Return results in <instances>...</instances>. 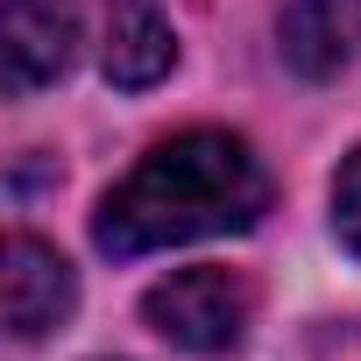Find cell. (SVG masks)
<instances>
[{
    "instance_id": "obj_1",
    "label": "cell",
    "mask_w": 361,
    "mask_h": 361,
    "mask_svg": "<svg viewBox=\"0 0 361 361\" xmlns=\"http://www.w3.org/2000/svg\"><path fill=\"white\" fill-rule=\"evenodd\" d=\"M269 213V170L227 128H185L156 142L92 213V241L114 262L185 248L213 234H248Z\"/></svg>"
},
{
    "instance_id": "obj_2",
    "label": "cell",
    "mask_w": 361,
    "mask_h": 361,
    "mask_svg": "<svg viewBox=\"0 0 361 361\" xmlns=\"http://www.w3.org/2000/svg\"><path fill=\"white\" fill-rule=\"evenodd\" d=\"M142 319L185 354H227V347H241V333L255 319V283L241 269H220V262L177 269V276L149 283Z\"/></svg>"
},
{
    "instance_id": "obj_3",
    "label": "cell",
    "mask_w": 361,
    "mask_h": 361,
    "mask_svg": "<svg viewBox=\"0 0 361 361\" xmlns=\"http://www.w3.org/2000/svg\"><path fill=\"white\" fill-rule=\"evenodd\" d=\"M78 305V276L71 262L36 241V234H8V269H0V312H8V333L15 340H43L71 319Z\"/></svg>"
},
{
    "instance_id": "obj_4",
    "label": "cell",
    "mask_w": 361,
    "mask_h": 361,
    "mask_svg": "<svg viewBox=\"0 0 361 361\" xmlns=\"http://www.w3.org/2000/svg\"><path fill=\"white\" fill-rule=\"evenodd\" d=\"M71 50H78V0H8V15H0L8 92H36L64 78Z\"/></svg>"
},
{
    "instance_id": "obj_5",
    "label": "cell",
    "mask_w": 361,
    "mask_h": 361,
    "mask_svg": "<svg viewBox=\"0 0 361 361\" xmlns=\"http://www.w3.org/2000/svg\"><path fill=\"white\" fill-rule=\"evenodd\" d=\"M276 43L298 78H340L354 43H361V0H283L276 8Z\"/></svg>"
},
{
    "instance_id": "obj_6",
    "label": "cell",
    "mask_w": 361,
    "mask_h": 361,
    "mask_svg": "<svg viewBox=\"0 0 361 361\" xmlns=\"http://www.w3.org/2000/svg\"><path fill=\"white\" fill-rule=\"evenodd\" d=\"M170 64H177V36L156 15V0H114V22H106V78L121 92H142Z\"/></svg>"
},
{
    "instance_id": "obj_7",
    "label": "cell",
    "mask_w": 361,
    "mask_h": 361,
    "mask_svg": "<svg viewBox=\"0 0 361 361\" xmlns=\"http://www.w3.org/2000/svg\"><path fill=\"white\" fill-rule=\"evenodd\" d=\"M333 234H340V248L361 262V149H347L340 170H333Z\"/></svg>"
}]
</instances>
